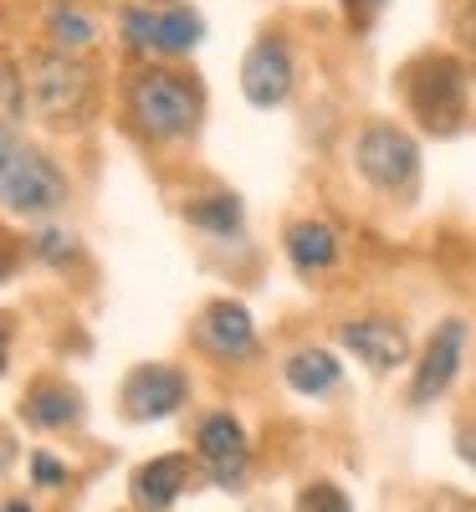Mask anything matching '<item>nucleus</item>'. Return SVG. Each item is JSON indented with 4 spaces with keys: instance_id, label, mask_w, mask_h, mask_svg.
Returning <instances> with one entry per match:
<instances>
[{
    "instance_id": "obj_20",
    "label": "nucleus",
    "mask_w": 476,
    "mask_h": 512,
    "mask_svg": "<svg viewBox=\"0 0 476 512\" xmlns=\"http://www.w3.org/2000/svg\"><path fill=\"white\" fill-rule=\"evenodd\" d=\"M36 256L41 262H52V267H67L72 256H77V241H72V231H62V226H47L36 236Z\"/></svg>"
},
{
    "instance_id": "obj_8",
    "label": "nucleus",
    "mask_w": 476,
    "mask_h": 512,
    "mask_svg": "<svg viewBox=\"0 0 476 512\" xmlns=\"http://www.w3.org/2000/svg\"><path fill=\"white\" fill-rule=\"evenodd\" d=\"M195 441H200V456H205V466H210L215 487L241 492V487H246V431L236 425V415H226V410L205 415L200 431H195Z\"/></svg>"
},
{
    "instance_id": "obj_4",
    "label": "nucleus",
    "mask_w": 476,
    "mask_h": 512,
    "mask_svg": "<svg viewBox=\"0 0 476 512\" xmlns=\"http://www.w3.org/2000/svg\"><path fill=\"white\" fill-rule=\"evenodd\" d=\"M0 190H6V210H16V216H52L57 205H67V175L57 169V159L21 144L16 134H6Z\"/></svg>"
},
{
    "instance_id": "obj_10",
    "label": "nucleus",
    "mask_w": 476,
    "mask_h": 512,
    "mask_svg": "<svg viewBox=\"0 0 476 512\" xmlns=\"http://www.w3.org/2000/svg\"><path fill=\"white\" fill-rule=\"evenodd\" d=\"M461 349H466V323L461 318H446L436 333H430V344L415 364V384H410V405H430L446 384L456 379L461 369Z\"/></svg>"
},
{
    "instance_id": "obj_1",
    "label": "nucleus",
    "mask_w": 476,
    "mask_h": 512,
    "mask_svg": "<svg viewBox=\"0 0 476 512\" xmlns=\"http://www.w3.org/2000/svg\"><path fill=\"white\" fill-rule=\"evenodd\" d=\"M128 113L144 128L149 139H185L195 134L200 123V108H205V93L200 82L175 72V67H139L128 77Z\"/></svg>"
},
{
    "instance_id": "obj_19",
    "label": "nucleus",
    "mask_w": 476,
    "mask_h": 512,
    "mask_svg": "<svg viewBox=\"0 0 476 512\" xmlns=\"http://www.w3.org/2000/svg\"><path fill=\"white\" fill-rule=\"evenodd\" d=\"M297 512H354V502L343 497V487H333V482H308L297 492Z\"/></svg>"
},
{
    "instance_id": "obj_11",
    "label": "nucleus",
    "mask_w": 476,
    "mask_h": 512,
    "mask_svg": "<svg viewBox=\"0 0 476 512\" xmlns=\"http://www.w3.org/2000/svg\"><path fill=\"white\" fill-rule=\"evenodd\" d=\"M343 338V349H354L369 369H400L410 359V338L400 323H389V318H349L338 328Z\"/></svg>"
},
{
    "instance_id": "obj_26",
    "label": "nucleus",
    "mask_w": 476,
    "mask_h": 512,
    "mask_svg": "<svg viewBox=\"0 0 476 512\" xmlns=\"http://www.w3.org/2000/svg\"><path fill=\"white\" fill-rule=\"evenodd\" d=\"M6 512H31V507L26 502H6Z\"/></svg>"
},
{
    "instance_id": "obj_5",
    "label": "nucleus",
    "mask_w": 476,
    "mask_h": 512,
    "mask_svg": "<svg viewBox=\"0 0 476 512\" xmlns=\"http://www.w3.org/2000/svg\"><path fill=\"white\" fill-rule=\"evenodd\" d=\"M354 164H359V175L374 190L400 195L420 175V149H415V139L405 134L400 123H364L359 139H354Z\"/></svg>"
},
{
    "instance_id": "obj_13",
    "label": "nucleus",
    "mask_w": 476,
    "mask_h": 512,
    "mask_svg": "<svg viewBox=\"0 0 476 512\" xmlns=\"http://www.w3.org/2000/svg\"><path fill=\"white\" fill-rule=\"evenodd\" d=\"M190 482V461L185 456H154L144 466H134V482H128V492H134V502L144 512H164L169 502H175Z\"/></svg>"
},
{
    "instance_id": "obj_23",
    "label": "nucleus",
    "mask_w": 476,
    "mask_h": 512,
    "mask_svg": "<svg viewBox=\"0 0 476 512\" xmlns=\"http://www.w3.org/2000/svg\"><path fill=\"white\" fill-rule=\"evenodd\" d=\"M451 21H456V31H461L466 41H476V0H456V6H451Z\"/></svg>"
},
{
    "instance_id": "obj_24",
    "label": "nucleus",
    "mask_w": 476,
    "mask_h": 512,
    "mask_svg": "<svg viewBox=\"0 0 476 512\" xmlns=\"http://www.w3.org/2000/svg\"><path fill=\"white\" fill-rule=\"evenodd\" d=\"M6 118H11V128L21 118V67H6Z\"/></svg>"
},
{
    "instance_id": "obj_6",
    "label": "nucleus",
    "mask_w": 476,
    "mask_h": 512,
    "mask_svg": "<svg viewBox=\"0 0 476 512\" xmlns=\"http://www.w3.org/2000/svg\"><path fill=\"white\" fill-rule=\"evenodd\" d=\"M200 36H205V21L190 6H169V11L134 6V11H123V41L139 52H190V47H200Z\"/></svg>"
},
{
    "instance_id": "obj_16",
    "label": "nucleus",
    "mask_w": 476,
    "mask_h": 512,
    "mask_svg": "<svg viewBox=\"0 0 476 512\" xmlns=\"http://www.w3.org/2000/svg\"><path fill=\"white\" fill-rule=\"evenodd\" d=\"M77 395L67 390V384H31L26 395V420L31 425H47V431H57V425H72L77 420Z\"/></svg>"
},
{
    "instance_id": "obj_12",
    "label": "nucleus",
    "mask_w": 476,
    "mask_h": 512,
    "mask_svg": "<svg viewBox=\"0 0 476 512\" xmlns=\"http://www.w3.org/2000/svg\"><path fill=\"white\" fill-rule=\"evenodd\" d=\"M200 344L215 359H246L256 354V323L241 303H210L200 313Z\"/></svg>"
},
{
    "instance_id": "obj_2",
    "label": "nucleus",
    "mask_w": 476,
    "mask_h": 512,
    "mask_svg": "<svg viewBox=\"0 0 476 512\" xmlns=\"http://www.w3.org/2000/svg\"><path fill=\"white\" fill-rule=\"evenodd\" d=\"M26 88H31V103L41 118H52V123H82L93 108H98V67L93 62H82L72 52H31L26 67Z\"/></svg>"
},
{
    "instance_id": "obj_7",
    "label": "nucleus",
    "mask_w": 476,
    "mask_h": 512,
    "mask_svg": "<svg viewBox=\"0 0 476 512\" xmlns=\"http://www.w3.org/2000/svg\"><path fill=\"white\" fill-rule=\"evenodd\" d=\"M241 93L256 108H277L292 93V52L282 36H256L241 62Z\"/></svg>"
},
{
    "instance_id": "obj_25",
    "label": "nucleus",
    "mask_w": 476,
    "mask_h": 512,
    "mask_svg": "<svg viewBox=\"0 0 476 512\" xmlns=\"http://www.w3.org/2000/svg\"><path fill=\"white\" fill-rule=\"evenodd\" d=\"M456 451H461V461H466V466H476V425H466V431H461Z\"/></svg>"
},
{
    "instance_id": "obj_21",
    "label": "nucleus",
    "mask_w": 476,
    "mask_h": 512,
    "mask_svg": "<svg viewBox=\"0 0 476 512\" xmlns=\"http://www.w3.org/2000/svg\"><path fill=\"white\" fill-rule=\"evenodd\" d=\"M31 477H36L41 487H62V477H67V466H62L57 456H47V451H36V456H31Z\"/></svg>"
},
{
    "instance_id": "obj_22",
    "label": "nucleus",
    "mask_w": 476,
    "mask_h": 512,
    "mask_svg": "<svg viewBox=\"0 0 476 512\" xmlns=\"http://www.w3.org/2000/svg\"><path fill=\"white\" fill-rule=\"evenodd\" d=\"M343 11H349L354 31H369V26H374V16L384 11V0H343Z\"/></svg>"
},
{
    "instance_id": "obj_18",
    "label": "nucleus",
    "mask_w": 476,
    "mask_h": 512,
    "mask_svg": "<svg viewBox=\"0 0 476 512\" xmlns=\"http://www.w3.org/2000/svg\"><path fill=\"white\" fill-rule=\"evenodd\" d=\"M47 31H52V47L57 52H77V47H88V41L98 36V21L93 16H82L77 6H57L47 11Z\"/></svg>"
},
{
    "instance_id": "obj_9",
    "label": "nucleus",
    "mask_w": 476,
    "mask_h": 512,
    "mask_svg": "<svg viewBox=\"0 0 476 512\" xmlns=\"http://www.w3.org/2000/svg\"><path fill=\"white\" fill-rule=\"evenodd\" d=\"M190 395V384L180 369H169V364H144L123 379V410L128 420H164V415H175Z\"/></svg>"
},
{
    "instance_id": "obj_17",
    "label": "nucleus",
    "mask_w": 476,
    "mask_h": 512,
    "mask_svg": "<svg viewBox=\"0 0 476 512\" xmlns=\"http://www.w3.org/2000/svg\"><path fill=\"white\" fill-rule=\"evenodd\" d=\"M185 221L190 226H200V231H210V236H231L236 226H241V200L236 195H205V200H195V205H185Z\"/></svg>"
},
{
    "instance_id": "obj_3",
    "label": "nucleus",
    "mask_w": 476,
    "mask_h": 512,
    "mask_svg": "<svg viewBox=\"0 0 476 512\" xmlns=\"http://www.w3.org/2000/svg\"><path fill=\"white\" fill-rule=\"evenodd\" d=\"M400 93L425 134H456L466 123V67L451 52H420L400 72Z\"/></svg>"
},
{
    "instance_id": "obj_15",
    "label": "nucleus",
    "mask_w": 476,
    "mask_h": 512,
    "mask_svg": "<svg viewBox=\"0 0 476 512\" xmlns=\"http://www.w3.org/2000/svg\"><path fill=\"white\" fill-rule=\"evenodd\" d=\"M338 379H343V369H338V359L328 354V349H297L292 359H287V384L297 395H328V390H338Z\"/></svg>"
},
{
    "instance_id": "obj_14",
    "label": "nucleus",
    "mask_w": 476,
    "mask_h": 512,
    "mask_svg": "<svg viewBox=\"0 0 476 512\" xmlns=\"http://www.w3.org/2000/svg\"><path fill=\"white\" fill-rule=\"evenodd\" d=\"M282 246L292 256V267L308 272V277L313 272H328L338 262V231L328 221H292L287 236H282Z\"/></svg>"
}]
</instances>
